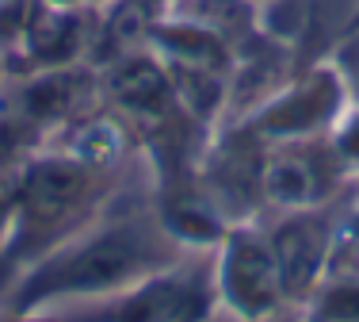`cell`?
Listing matches in <instances>:
<instances>
[{
    "label": "cell",
    "instance_id": "obj_7",
    "mask_svg": "<svg viewBox=\"0 0 359 322\" xmlns=\"http://www.w3.org/2000/svg\"><path fill=\"white\" fill-rule=\"evenodd\" d=\"M100 104H104V84H100V70L88 62L20 73L0 84V112L20 120L39 146Z\"/></svg>",
    "mask_w": 359,
    "mask_h": 322
},
{
    "label": "cell",
    "instance_id": "obj_1",
    "mask_svg": "<svg viewBox=\"0 0 359 322\" xmlns=\"http://www.w3.org/2000/svg\"><path fill=\"white\" fill-rule=\"evenodd\" d=\"M187 257H191V250L165 231L153 200L126 203V207L111 200V207L92 219L84 231L54 245L35 265L20 269L0 307L35 318L57 307L115 295Z\"/></svg>",
    "mask_w": 359,
    "mask_h": 322
},
{
    "label": "cell",
    "instance_id": "obj_16",
    "mask_svg": "<svg viewBox=\"0 0 359 322\" xmlns=\"http://www.w3.org/2000/svg\"><path fill=\"white\" fill-rule=\"evenodd\" d=\"M39 4H46V8H81V4H88V0H39Z\"/></svg>",
    "mask_w": 359,
    "mask_h": 322
},
{
    "label": "cell",
    "instance_id": "obj_4",
    "mask_svg": "<svg viewBox=\"0 0 359 322\" xmlns=\"http://www.w3.org/2000/svg\"><path fill=\"white\" fill-rule=\"evenodd\" d=\"M215 300L233 322H271L287 315L290 303L279 284L264 219L229 223L210 250Z\"/></svg>",
    "mask_w": 359,
    "mask_h": 322
},
{
    "label": "cell",
    "instance_id": "obj_3",
    "mask_svg": "<svg viewBox=\"0 0 359 322\" xmlns=\"http://www.w3.org/2000/svg\"><path fill=\"white\" fill-rule=\"evenodd\" d=\"M215 276H210V250L191 253L172 269L145 276L115 295L92 303L46 311V322H207L215 315Z\"/></svg>",
    "mask_w": 359,
    "mask_h": 322
},
{
    "label": "cell",
    "instance_id": "obj_18",
    "mask_svg": "<svg viewBox=\"0 0 359 322\" xmlns=\"http://www.w3.org/2000/svg\"><path fill=\"white\" fill-rule=\"evenodd\" d=\"M8 81V65H4V58H0V84Z\"/></svg>",
    "mask_w": 359,
    "mask_h": 322
},
{
    "label": "cell",
    "instance_id": "obj_15",
    "mask_svg": "<svg viewBox=\"0 0 359 322\" xmlns=\"http://www.w3.org/2000/svg\"><path fill=\"white\" fill-rule=\"evenodd\" d=\"M15 276H20V269H15L12 261H8L4 253H0V300H4V295H8V288L15 284Z\"/></svg>",
    "mask_w": 359,
    "mask_h": 322
},
{
    "label": "cell",
    "instance_id": "obj_19",
    "mask_svg": "<svg viewBox=\"0 0 359 322\" xmlns=\"http://www.w3.org/2000/svg\"><path fill=\"white\" fill-rule=\"evenodd\" d=\"M88 4H96V8H100V4H107V0H88Z\"/></svg>",
    "mask_w": 359,
    "mask_h": 322
},
{
    "label": "cell",
    "instance_id": "obj_10",
    "mask_svg": "<svg viewBox=\"0 0 359 322\" xmlns=\"http://www.w3.org/2000/svg\"><path fill=\"white\" fill-rule=\"evenodd\" d=\"M96 20H100L96 4H81V8L39 4V12H35V20H31L27 35H23L20 50L8 58V77L88 62L92 39H96Z\"/></svg>",
    "mask_w": 359,
    "mask_h": 322
},
{
    "label": "cell",
    "instance_id": "obj_14",
    "mask_svg": "<svg viewBox=\"0 0 359 322\" xmlns=\"http://www.w3.org/2000/svg\"><path fill=\"white\" fill-rule=\"evenodd\" d=\"M337 231H340V245L359 242V181L337 203Z\"/></svg>",
    "mask_w": 359,
    "mask_h": 322
},
{
    "label": "cell",
    "instance_id": "obj_8",
    "mask_svg": "<svg viewBox=\"0 0 359 322\" xmlns=\"http://www.w3.org/2000/svg\"><path fill=\"white\" fill-rule=\"evenodd\" d=\"M264 161L268 142L241 123H222L207 139L199 157V188L226 223L264 215Z\"/></svg>",
    "mask_w": 359,
    "mask_h": 322
},
{
    "label": "cell",
    "instance_id": "obj_2",
    "mask_svg": "<svg viewBox=\"0 0 359 322\" xmlns=\"http://www.w3.org/2000/svg\"><path fill=\"white\" fill-rule=\"evenodd\" d=\"M123 184V169L84 165L62 150L39 146L23 157L20 176V215H15L12 238L4 257L15 269L35 265L54 245L73 238L76 231L104 215Z\"/></svg>",
    "mask_w": 359,
    "mask_h": 322
},
{
    "label": "cell",
    "instance_id": "obj_17",
    "mask_svg": "<svg viewBox=\"0 0 359 322\" xmlns=\"http://www.w3.org/2000/svg\"><path fill=\"white\" fill-rule=\"evenodd\" d=\"M271 322H302V315H298V311H287V315H279V318H271Z\"/></svg>",
    "mask_w": 359,
    "mask_h": 322
},
{
    "label": "cell",
    "instance_id": "obj_9",
    "mask_svg": "<svg viewBox=\"0 0 359 322\" xmlns=\"http://www.w3.org/2000/svg\"><path fill=\"white\" fill-rule=\"evenodd\" d=\"M352 184L355 181L340 165L329 134L306 142H279L268 146V161H264V215L337 203Z\"/></svg>",
    "mask_w": 359,
    "mask_h": 322
},
{
    "label": "cell",
    "instance_id": "obj_6",
    "mask_svg": "<svg viewBox=\"0 0 359 322\" xmlns=\"http://www.w3.org/2000/svg\"><path fill=\"white\" fill-rule=\"evenodd\" d=\"M337 203L294 207V211H268V215H260L290 311H298L313 292H318L321 281L329 276L332 261H337V253H340Z\"/></svg>",
    "mask_w": 359,
    "mask_h": 322
},
{
    "label": "cell",
    "instance_id": "obj_12",
    "mask_svg": "<svg viewBox=\"0 0 359 322\" xmlns=\"http://www.w3.org/2000/svg\"><path fill=\"white\" fill-rule=\"evenodd\" d=\"M35 12H39V0H0V58H4V65L20 50Z\"/></svg>",
    "mask_w": 359,
    "mask_h": 322
},
{
    "label": "cell",
    "instance_id": "obj_20",
    "mask_svg": "<svg viewBox=\"0 0 359 322\" xmlns=\"http://www.w3.org/2000/svg\"><path fill=\"white\" fill-rule=\"evenodd\" d=\"M252 4H268V0H252Z\"/></svg>",
    "mask_w": 359,
    "mask_h": 322
},
{
    "label": "cell",
    "instance_id": "obj_13",
    "mask_svg": "<svg viewBox=\"0 0 359 322\" xmlns=\"http://www.w3.org/2000/svg\"><path fill=\"white\" fill-rule=\"evenodd\" d=\"M20 176H23V161L0 169V253L12 238L15 215H20Z\"/></svg>",
    "mask_w": 359,
    "mask_h": 322
},
{
    "label": "cell",
    "instance_id": "obj_5",
    "mask_svg": "<svg viewBox=\"0 0 359 322\" xmlns=\"http://www.w3.org/2000/svg\"><path fill=\"white\" fill-rule=\"evenodd\" d=\"M352 104L344 70L332 58L313 62L306 73L290 77L287 84H279L260 108H252L249 115H241L245 131H252L260 142L279 146V142H306V139H321L340 123V115Z\"/></svg>",
    "mask_w": 359,
    "mask_h": 322
},
{
    "label": "cell",
    "instance_id": "obj_11",
    "mask_svg": "<svg viewBox=\"0 0 359 322\" xmlns=\"http://www.w3.org/2000/svg\"><path fill=\"white\" fill-rule=\"evenodd\" d=\"M145 46L165 62H184V65H199V70H215L233 77L237 70V54L218 31H210L207 23L187 20L180 12H165L161 20H153Z\"/></svg>",
    "mask_w": 359,
    "mask_h": 322
}]
</instances>
